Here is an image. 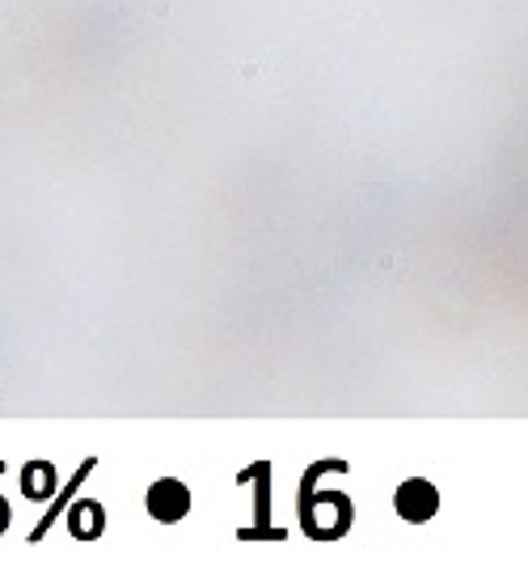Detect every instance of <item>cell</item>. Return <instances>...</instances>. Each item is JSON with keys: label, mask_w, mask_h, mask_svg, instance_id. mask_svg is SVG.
Returning <instances> with one entry per match:
<instances>
[{"label": "cell", "mask_w": 528, "mask_h": 562, "mask_svg": "<svg viewBox=\"0 0 528 562\" xmlns=\"http://www.w3.org/2000/svg\"><path fill=\"white\" fill-rule=\"evenodd\" d=\"M102 525H106L102 504H77V512H72V529H77V533H81V537L102 533Z\"/></svg>", "instance_id": "3957f363"}, {"label": "cell", "mask_w": 528, "mask_h": 562, "mask_svg": "<svg viewBox=\"0 0 528 562\" xmlns=\"http://www.w3.org/2000/svg\"><path fill=\"white\" fill-rule=\"evenodd\" d=\"M148 512H153V520L173 525V520H182V516L191 512V491L178 479L153 482V486H148Z\"/></svg>", "instance_id": "7a4b0ae2"}, {"label": "cell", "mask_w": 528, "mask_h": 562, "mask_svg": "<svg viewBox=\"0 0 528 562\" xmlns=\"http://www.w3.org/2000/svg\"><path fill=\"white\" fill-rule=\"evenodd\" d=\"M393 507H397V516H402V520L423 525V520H431V516H436L440 495H436V486H431L427 479H411V482H402V486H397Z\"/></svg>", "instance_id": "6da1fadb"}, {"label": "cell", "mask_w": 528, "mask_h": 562, "mask_svg": "<svg viewBox=\"0 0 528 562\" xmlns=\"http://www.w3.org/2000/svg\"><path fill=\"white\" fill-rule=\"evenodd\" d=\"M22 486H26V495H47V491H52V465H47V461L26 465V479H22Z\"/></svg>", "instance_id": "277c9868"}]
</instances>
